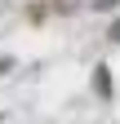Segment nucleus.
Wrapping results in <instances>:
<instances>
[{"mask_svg": "<svg viewBox=\"0 0 120 124\" xmlns=\"http://www.w3.org/2000/svg\"><path fill=\"white\" fill-rule=\"evenodd\" d=\"M120 5V0H98V9H116Z\"/></svg>", "mask_w": 120, "mask_h": 124, "instance_id": "nucleus-2", "label": "nucleus"}, {"mask_svg": "<svg viewBox=\"0 0 120 124\" xmlns=\"http://www.w3.org/2000/svg\"><path fill=\"white\" fill-rule=\"evenodd\" d=\"M94 89L102 93V98H111V75H107V67H98V71H94Z\"/></svg>", "mask_w": 120, "mask_h": 124, "instance_id": "nucleus-1", "label": "nucleus"}, {"mask_svg": "<svg viewBox=\"0 0 120 124\" xmlns=\"http://www.w3.org/2000/svg\"><path fill=\"white\" fill-rule=\"evenodd\" d=\"M111 40H120V18H116V27H111Z\"/></svg>", "mask_w": 120, "mask_h": 124, "instance_id": "nucleus-3", "label": "nucleus"}]
</instances>
